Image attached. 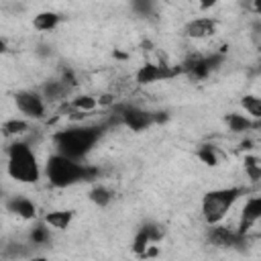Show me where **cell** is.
Segmentation results:
<instances>
[{
  "instance_id": "obj_16",
  "label": "cell",
  "mask_w": 261,
  "mask_h": 261,
  "mask_svg": "<svg viewBox=\"0 0 261 261\" xmlns=\"http://www.w3.org/2000/svg\"><path fill=\"white\" fill-rule=\"evenodd\" d=\"M39 94L43 96L45 102L53 104V102H61V100H65L67 94H69V88H67L61 80H49L47 84H43V88H41Z\"/></svg>"
},
{
  "instance_id": "obj_21",
  "label": "cell",
  "mask_w": 261,
  "mask_h": 261,
  "mask_svg": "<svg viewBox=\"0 0 261 261\" xmlns=\"http://www.w3.org/2000/svg\"><path fill=\"white\" fill-rule=\"evenodd\" d=\"M29 241H31L33 247H43V245H47V243L51 241V230H49V226H47L43 220L37 222V224L31 228V232H29Z\"/></svg>"
},
{
  "instance_id": "obj_28",
  "label": "cell",
  "mask_w": 261,
  "mask_h": 261,
  "mask_svg": "<svg viewBox=\"0 0 261 261\" xmlns=\"http://www.w3.org/2000/svg\"><path fill=\"white\" fill-rule=\"evenodd\" d=\"M6 51H8V45H6V41L0 37V55H2V53H6Z\"/></svg>"
},
{
  "instance_id": "obj_1",
  "label": "cell",
  "mask_w": 261,
  "mask_h": 261,
  "mask_svg": "<svg viewBox=\"0 0 261 261\" xmlns=\"http://www.w3.org/2000/svg\"><path fill=\"white\" fill-rule=\"evenodd\" d=\"M102 126L98 124H73L69 128H61L53 135V145L55 153L82 161L100 141L102 137Z\"/></svg>"
},
{
  "instance_id": "obj_18",
  "label": "cell",
  "mask_w": 261,
  "mask_h": 261,
  "mask_svg": "<svg viewBox=\"0 0 261 261\" xmlns=\"http://www.w3.org/2000/svg\"><path fill=\"white\" fill-rule=\"evenodd\" d=\"M69 108L73 112H80V114L88 116L90 112H94L98 108V98L92 96V94H77V96H73L69 100Z\"/></svg>"
},
{
  "instance_id": "obj_15",
  "label": "cell",
  "mask_w": 261,
  "mask_h": 261,
  "mask_svg": "<svg viewBox=\"0 0 261 261\" xmlns=\"http://www.w3.org/2000/svg\"><path fill=\"white\" fill-rule=\"evenodd\" d=\"M63 20V16L55 10H41L33 16V29H37L39 33H49L55 31L59 27V22Z\"/></svg>"
},
{
  "instance_id": "obj_13",
  "label": "cell",
  "mask_w": 261,
  "mask_h": 261,
  "mask_svg": "<svg viewBox=\"0 0 261 261\" xmlns=\"http://www.w3.org/2000/svg\"><path fill=\"white\" fill-rule=\"evenodd\" d=\"M4 206H6V210L10 214H14V216H18L22 220H35L37 218V204L27 196H20V194L18 196H10Z\"/></svg>"
},
{
  "instance_id": "obj_14",
  "label": "cell",
  "mask_w": 261,
  "mask_h": 261,
  "mask_svg": "<svg viewBox=\"0 0 261 261\" xmlns=\"http://www.w3.org/2000/svg\"><path fill=\"white\" fill-rule=\"evenodd\" d=\"M43 222L53 228V230H65L69 228V224L73 222V210H67V208H59V210H49L45 216H43Z\"/></svg>"
},
{
  "instance_id": "obj_26",
  "label": "cell",
  "mask_w": 261,
  "mask_h": 261,
  "mask_svg": "<svg viewBox=\"0 0 261 261\" xmlns=\"http://www.w3.org/2000/svg\"><path fill=\"white\" fill-rule=\"evenodd\" d=\"M98 98V106H110L114 104V96L112 94H102V96H96Z\"/></svg>"
},
{
  "instance_id": "obj_22",
  "label": "cell",
  "mask_w": 261,
  "mask_h": 261,
  "mask_svg": "<svg viewBox=\"0 0 261 261\" xmlns=\"http://www.w3.org/2000/svg\"><path fill=\"white\" fill-rule=\"evenodd\" d=\"M88 198H90V202H92V204H96L98 208H106V206L112 202V192H110L106 186L96 184V186L90 190Z\"/></svg>"
},
{
  "instance_id": "obj_25",
  "label": "cell",
  "mask_w": 261,
  "mask_h": 261,
  "mask_svg": "<svg viewBox=\"0 0 261 261\" xmlns=\"http://www.w3.org/2000/svg\"><path fill=\"white\" fill-rule=\"evenodd\" d=\"M61 82L71 90V88H75L77 86V80H75V73L71 71V69H63V73H61Z\"/></svg>"
},
{
  "instance_id": "obj_29",
  "label": "cell",
  "mask_w": 261,
  "mask_h": 261,
  "mask_svg": "<svg viewBox=\"0 0 261 261\" xmlns=\"http://www.w3.org/2000/svg\"><path fill=\"white\" fill-rule=\"evenodd\" d=\"M29 261H49V259L47 257H31Z\"/></svg>"
},
{
  "instance_id": "obj_19",
  "label": "cell",
  "mask_w": 261,
  "mask_h": 261,
  "mask_svg": "<svg viewBox=\"0 0 261 261\" xmlns=\"http://www.w3.org/2000/svg\"><path fill=\"white\" fill-rule=\"evenodd\" d=\"M31 128V122L27 118H8L6 122H2L0 130L6 137H22L27 130Z\"/></svg>"
},
{
  "instance_id": "obj_6",
  "label": "cell",
  "mask_w": 261,
  "mask_h": 261,
  "mask_svg": "<svg viewBox=\"0 0 261 261\" xmlns=\"http://www.w3.org/2000/svg\"><path fill=\"white\" fill-rule=\"evenodd\" d=\"M116 116H118L120 124H124L126 128L135 130V133H143L149 126H153L155 122L165 120V116H159V112H149V110H143L133 104L116 106Z\"/></svg>"
},
{
  "instance_id": "obj_3",
  "label": "cell",
  "mask_w": 261,
  "mask_h": 261,
  "mask_svg": "<svg viewBox=\"0 0 261 261\" xmlns=\"http://www.w3.org/2000/svg\"><path fill=\"white\" fill-rule=\"evenodd\" d=\"M6 173L18 184H37L41 179V165L33 147L24 141H14L6 151Z\"/></svg>"
},
{
  "instance_id": "obj_10",
  "label": "cell",
  "mask_w": 261,
  "mask_h": 261,
  "mask_svg": "<svg viewBox=\"0 0 261 261\" xmlns=\"http://www.w3.org/2000/svg\"><path fill=\"white\" fill-rule=\"evenodd\" d=\"M261 220V196L253 194L245 200V206L241 210V220H239V228H234L241 237H247V232Z\"/></svg>"
},
{
  "instance_id": "obj_9",
  "label": "cell",
  "mask_w": 261,
  "mask_h": 261,
  "mask_svg": "<svg viewBox=\"0 0 261 261\" xmlns=\"http://www.w3.org/2000/svg\"><path fill=\"white\" fill-rule=\"evenodd\" d=\"M177 73H179V67H169L165 63H145L137 69L135 80H137V84L147 86V84H155L161 80H169Z\"/></svg>"
},
{
  "instance_id": "obj_23",
  "label": "cell",
  "mask_w": 261,
  "mask_h": 261,
  "mask_svg": "<svg viewBox=\"0 0 261 261\" xmlns=\"http://www.w3.org/2000/svg\"><path fill=\"white\" fill-rule=\"evenodd\" d=\"M241 106H243V110L247 112V116L251 120H259L261 118V98H257L253 94H245L241 98Z\"/></svg>"
},
{
  "instance_id": "obj_8",
  "label": "cell",
  "mask_w": 261,
  "mask_h": 261,
  "mask_svg": "<svg viewBox=\"0 0 261 261\" xmlns=\"http://www.w3.org/2000/svg\"><path fill=\"white\" fill-rule=\"evenodd\" d=\"M163 239V228L159 224H143L137 232H135V239H133V251L139 255V257H147L149 249H153L159 241Z\"/></svg>"
},
{
  "instance_id": "obj_7",
  "label": "cell",
  "mask_w": 261,
  "mask_h": 261,
  "mask_svg": "<svg viewBox=\"0 0 261 261\" xmlns=\"http://www.w3.org/2000/svg\"><path fill=\"white\" fill-rule=\"evenodd\" d=\"M14 104H16V110L27 120H41V118H45L47 102L35 90H18L14 94Z\"/></svg>"
},
{
  "instance_id": "obj_2",
  "label": "cell",
  "mask_w": 261,
  "mask_h": 261,
  "mask_svg": "<svg viewBox=\"0 0 261 261\" xmlns=\"http://www.w3.org/2000/svg\"><path fill=\"white\" fill-rule=\"evenodd\" d=\"M98 175V169L88 167L82 161L53 153L45 161V177L53 188H71L80 181H90Z\"/></svg>"
},
{
  "instance_id": "obj_20",
  "label": "cell",
  "mask_w": 261,
  "mask_h": 261,
  "mask_svg": "<svg viewBox=\"0 0 261 261\" xmlns=\"http://www.w3.org/2000/svg\"><path fill=\"white\" fill-rule=\"evenodd\" d=\"M196 157H198L204 165H208V167H216V165L220 163V159H222L218 147H214V145H210V143L202 145V147L196 151Z\"/></svg>"
},
{
  "instance_id": "obj_11",
  "label": "cell",
  "mask_w": 261,
  "mask_h": 261,
  "mask_svg": "<svg viewBox=\"0 0 261 261\" xmlns=\"http://www.w3.org/2000/svg\"><path fill=\"white\" fill-rule=\"evenodd\" d=\"M208 241L214 245V247H218V249H232V247H237V245H243L245 241H247V237H241L234 228H228V226H224V224H212L210 228H208Z\"/></svg>"
},
{
  "instance_id": "obj_5",
  "label": "cell",
  "mask_w": 261,
  "mask_h": 261,
  "mask_svg": "<svg viewBox=\"0 0 261 261\" xmlns=\"http://www.w3.org/2000/svg\"><path fill=\"white\" fill-rule=\"evenodd\" d=\"M222 61H224L222 53H212V55L194 53L184 59V63L179 65V73H186L190 80L200 82V80H206L214 69H218Z\"/></svg>"
},
{
  "instance_id": "obj_24",
  "label": "cell",
  "mask_w": 261,
  "mask_h": 261,
  "mask_svg": "<svg viewBox=\"0 0 261 261\" xmlns=\"http://www.w3.org/2000/svg\"><path fill=\"white\" fill-rule=\"evenodd\" d=\"M245 173L251 181L261 179V163H259L257 157H245Z\"/></svg>"
},
{
  "instance_id": "obj_12",
  "label": "cell",
  "mask_w": 261,
  "mask_h": 261,
  "mask_svg": "<svg viewBox=\"0 0 261 261\" xmlns=\"http://www.w3.org/2000/svg\"><path fill=\"white\" fill-rule=\"evenodd\" d=\"M216 31H218V20L212 16H196L184 24V35L188 39H196V41L208 39Z\"/></svg>"
},
{
  "instance_id": "obj_17",
  "label": "cell",
  "mask_w": 261,
  "mask_h": 261,
  "mask_svg": "<svg viewBox=\"0 0 261 261\" xmlns=\"http://www.w3.org/2000/svg\"><path fill=\"white\" fill-rule=\"evenodd\" d=\"M224 124L228 126L230 133H237V135L257 128V120H251L247 114H241V112H228L224 116Z\"/></svg>"
},
{
  "instance_id": "obj_4",
  "label": "cell",
  "mask_w": 261,
  "mask_h": 261,
  "mask_svg": "<svg viewBox=\"0 0 261 261\" xmlns=\"http://www.w3.org/2000/svg\"><path fill=\"white\" fill-rule=\"evenodd\" d=\"M247 192L249 188H243V186L216 188V190L206 192L202 198V216L208 222V226L220 224L224 216L230 212V208L239 202V198H243Z\"/></svg>"
},
{
  "instance_id": "obj_27",
  "label": "cell",
  "mask_w": 261,
  "mask_h": 261,
  "mask_svg": "<svg viewBox=\"0 0 261 261\" xmlns=\"http://www.w3.org/2000/svg\"><path fill=\"white\" fill-rule=\"evenodd\" d=\"M133 8H135V10H141L143 14H149V12H151V2H135Z\"/></svg>"
}]
</instances>
